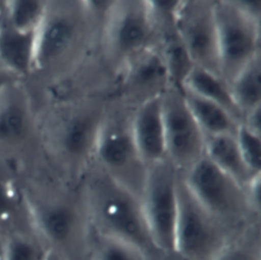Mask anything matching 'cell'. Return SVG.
<instances>
[{"label": "cell", "instance_id": "1", "mask_svg": "<svg viewBox=\"0 0 261 260\" xmlns=\"http://www.w3.org/2000/svg\"><path fill=\"white\" fill-rule=\"evenodd\" d=\"M109 103L110 98L102 95L51 103L40 138L57 177L77 184L90 167Z\"/></svg>", "mask_w": 261, "mask_h": 260}, {"label": "cell", "instance_id": "2", "mask_svg": "<svg viewBox=\"0 0 261 260\" xmlns=\"http://www.w3.org/2000/svg\"><path fill=\"white\" fill-rule=\"evenodd\" d=\"M101 28L84 1H49L35 34L34 73L47 86L69 77L98 49Z\"/></svg>", "mask_w": 261, "mask_h": 260}, {"label": "cell", "instance_id": "3", "mask_svg": "<svg viewBox=\"0 0 261 260\" xmlns=\"http://www.w3.org/2000/svg\"><path fill=\"white\" fill-rule=\"evenodd\" d=\"M29 219L49 250L87 260L91 225L79 183L57 176L22 193Z\"/></svg>", "mask_w": 261, "mask_h": 260}, {"label": "cell", "instance_id": "4", "mask_svg": "<svg viewBox=\"0 0 261 260\" xmlns=\"http://www.w3.org/2000/svg\"><path fill=\"white\" fill-rule=\"evenodd\" d=\"M79 187L92 230L130 244L150 259H161L138 196L93 164L81 176Z\"/></svg>", "mask_w": 261, "mask_h": 260}, {"label": "cell", "instance_id": "5", "mask_svg": "<svg viewBox=\"0 0 261 260\" xmlns=\"http://www.w3.org/2000/svg\"><path fill=\"white\" fill-rule=\"evenodd\" d=\"M132 110L110 100L94 150L92 164L141 199L148 171L135 145Z\"/></svg>", "mask_w": 261, "mask_h": 260}, {"label": "cell", "instance_id": "6", "mask_svg": "<svg viewBox=\"0 0 261 260\" xmlns=\"http://www.w3.org/2000/svg\"><path fill=\"white\" fill-rule=\"evenodd\" d=\"M179 175L199 203L234 233L260 223L249 205L245 187L205 155Z\"/></svg>", "mask_w": 261, "mask_h": 260}, {"label": "cell", "instance_id": "7", "mask_svg": "<svg viewBox=\"0 0 261 260\" xmlns=\"http://www.w3.org/2000/svg\"><path fill=\"white\" fill-rule=\"evenodd\" d=\"M147 0L113 1L98 42V52L115 74L133 58L158 44Z\"/></svg>", "mask_w": 261, "mask_h": 260}, {"label": "cell", "instance_id": "8", "mask_svg": "<svg viewBox=\"0 0 261 260\" xmlns=\"http://www.w3.org/2000/svg\"><path fill=\"white\" fill-rule=\"evenodd\" d=\"M236 235L199 203L178 173L173 249L190 260H214Z\"/></svg>", "mask_w": 261, "mask_h": 260}, {"label": "cell", "instance_id": "9", "mask_svg": "<svg viewBox=\"0 0 261 260\" xmlns=\"http://www.w3.org/2000/svg\"><path fill=\"white\" fill-rule=\"evenodd\" d=\"M141 203L158 250L161 253L172 250L178 207V171L167 159L148 166Z\"/></svg>", "mask_w": 261, "mask_h": 260}, {"label": "cell", "instance_id": "10", "mask_svg": "<svg viewBox=\"0 0 261 260\" xmlns=\"http://www.w3.org/2000/svg\"><path fill=\"white\" fill-rule=\"evenodd\" d=\"M221 76L229 81L261 55L260 23L241 12L232 0H213Z\"/></svg>", "mask_w": 261, "mask_h": 260}, {"label": "cell", "instance_id": "11", "mask_svg": "<svg viewBox=\"0 0 261 260\" xmlns=\"http://www.w3.org/2000/svg\"><path fill=\"white\" fill-rule=\"evenodd\" d=\"M166 159L181 173L204 156L205 135L191 113L180 88L161 95Z\"/></svg>", "mask_w": 261, "mask_h": 260}, {"label": "cell", "instance_id": "12", "mask_svg": "<svg viewBox=\"0 0 261 260\" xmlns=\"http://www.w3.org/2000/svg\"><path fill=\"white\" fill-rule=\"evenodd\" d=\"M170 86L166 64L156 45L129 60L115 74L110 99L133 110L143 102L161 96Z\"/></svg>", "mask_w": 261, "mask_h": 260}, {"label": "cell", "instance_id": "13", "mask_svg": "<svg viewBox=\"0 0 261 260\" xmlns=\"http://www.w3.org/2000/svg\"><path fill=\"white\" fill-rule=\"evenodd\" d=\"M175 30L193 63L221 75L213 0H181Z\"/></svg>", "mask_w": 261, "mask_h": 260}, {"label": "cell", "instance_id": "14", "mask_svg": "<svg viewBox=\"0 0 261 260\" xmlns=\"http://www.w3.org/2000/svg\"><path fill=\"white\" fill-rule=\"evenodd\" d=\"M129 125L137 150L147 166L166 159L161 96L133 109Z\"/></svg>", "mask_w": 261, "mask_h": 260}, {"label": "cell", "instance_id": "15", "mask_svg": "<svg viewBox=\"0 0 261 260\" xmlns=\"http://www.w3.org/2000/svg\"><path fill=\"white\" fill-rule=\"evenodd\" d=\"M16 84L0 94V144L23 143L34 126L31 106Z\"/></svg>", "mask_w": 261, "mask_h": 260}, {"label": "cell", "instance_id": "16", "mask_svg": "<svg viewBox=\"0 0 261 260\" xmlns=\"http://www.w3.org/2000/svg\"><path fill=\"white\" fill-rule=\"evenodd\" d=\"M35 34L7 24L0 30V66L18 80L33 74Z\"/></svg>", "mask_w": 261, "mask_h": 260}, {"label": "cell", "instance_id": "17", "mask_svg": "<svg viewBox=\"0 0 261 260\" xmlns=\"http://www.w3.org/2000/svg\"><path fill=\"white\" fill-rule=\"evenodd\" d=\"M204 155L243 187L261 174H253L240 152L234 135L205 136Z\"/></svg>", "mask_w": 261, "mask_h": 260}, {"label": "cell", "instance_id": "18", "mask_svg": "<svg viewBox=\"0 0 261 260\" xmlns=\"http://www.w3.org/2000/svg\"><path fill=\"white\" fill-rule=\"evenodd\" d=\"M181 89L220 105L240 123L243 121V115L232 99L228 83L221 75L194 65L187 75Z\"/></svg>", "mask_w": 261, "mask_h": 260}, {"label": "cell", "instance_id": "19", "mask_svg": "<svg viewBox=\"0 0 261 260\" xmlns=\"http://www.w3.org/2000/svg\"><path fill=\"white\" fill-rule=\"evenodd\" d=\"M186 103L205 136L234 135L240 122L220 105L181 89Z\"/></svg>", "mask_w": 261, "mask_h": 260}, {"label": "cell", "instance_id": "20", "mask_svg": "<svg viewBox=\"0 0 261 260\" xmlns=\"http://www.w3.org/2000/svg\"><path fill=\"white\" fill-rule=\"evenodd\" d=\"M49 248L32 225L28 213L5 231V260H44Z\"/></svg>", "mask_w": 261, "mask_h": 260}, {"label": "cell", "instance_id": "21", "mask_svg": "<svg viewBox=\"0 0 261 260\" xmlns=\"http://www.w3.org/2000/svg\"><path fill=\"white\" fill-rule=\"evenodd\" d=\"M228 86L243 118L248 112L261 107V55L244 66Z\"/></svg>", "mask_w": 261, "mask_h": 260}, {"label": "cell", "instance_id": "22", "mask_svg": "<svg viewBox=\"0 0 261 260\" xmlns=\"http://www.w3.org/2000/svg\"><path fill=\"white\" fill-rule=\"evenodd\" d=\"M158 38L157 46L166 64L171 85L181 89L187 75L195 64L178 37L175 28L161 32Z\"/></svg>", "mask_w": 261, "mask_h": 260}, {"label": "cell", "instance_id": "23", "mask_svg": "<svg viewBox=\"0 0 261 260\" xmlns=\"http://www.w3.org/2000/svg\"><path fill=\"white\" fill-rule=\"evenodd\" d=\"M92 229V228H91ZM140 249L120 240L91 230L87 260H148Z\"/></svg>", "mask_w": 261, "mask_h": 260}, {"label": "cell", "instance_id": "24", "mask_svg": "<svg viewBox=\"0 0 261 260\" xmlns=\"http://www.w3.org/2000/svg\"><path fill=\"white\" fill-rule=\"evenodd\" d=\"M48 3L43 0L7 1L6 24L19 32H36L46 15Z\"/></svg>", "mask_w": 261, "mask_h": 260}, {"label": "cell", "instance_id": "25", "mask_svg": "<svg viewBox=\"0 0 261 260\" xmlns=\"http://www.w3.org/2000/svg\"><path fill=\"white\" fill-rule=\"evenodd\" d=\"M261 224L238 232L214 260H261Z\"/></svg>", "mask_w": 261, "mask_h": 260}, {"label": "cell", "instance_id": "26", "mask_svg": "<svg viewBox=\"0 0 261 260\" xmlns=\"http://www.w3.org/2000/svg\"><path fill=\"white\" fill-rule=\"evenodd\" d=\"M234 137L249 170L255 175L261 174V134L240 123Z\"/></svg>", "mask_w": 261, "mask_h": 260}, {"label": "cell", "instance_id": "27", "mask_svg": "<svg viewBox=\"0 0 261 260\" xmlns=\"http://www.w3.org/2000/svg\"><path fill=\"white\" fill-rule=\"evenodd\" d=\"M24 207L22 193L19 198L11 186L0 180V228L4 232L25 215Z\"/></svg>", "mask_w": 261, "mask_h": 260}, {"label": "cell", "instance_id": "28", "mask_svg": "<svg viewBox=\"0 0 261 260\" xmlns=\"http://www.w3.org/2000/svg\"><path fill=\"white\" fill-rule=\"evenodd\" d=\"M236 7L256 22H261V0H232Z\"/></svg>", "mask_w": 261, "mask_h": 260}, {"label": "cell", "instance_id": "29", "mask_svg": "<svg viewBox=\"0 0 261 260\" xmlns=\"http://www.w3.org/2000/svg\"><path fill=\"white\" fill-rule=\"evenodd\" d=\"M260 119H261V107H258V108L248 112L244 116L243 121L241 123L245 124L246 126H248L249 128L255 131V132L261 134V122H260Z\"/></svg>", "mask_w": 261, "mask_h": 260}, {"label": "cell", "instance_id": "30", "mask_svg": "<svg viewBox=\"0 0 261 260\" xmlns=\"http://www.w3.org/2000/svg\"><path fill=\"white\" fill-rule=\"evenodd\" d=\"M18 79L0 66V94L10 86L18 83Z\"/></svg>", "mask_w": 261, "mask_h": 260}, {"label": "cell", "instance_id": "31", "mask_svg": "<svg viewBox=\"0 0 261 260\" xmlns=\"http://www.w3.org/2000/svg\"><path fill=\"white\" fill-rule=\"evenodd\" d=\"M161 260H190L188 257H186L180 252L176 251L175 249L166 251L162 253Z\"/></svg>", "mask_w": 261, "mask_h": 260}, {"label": "cell", "instance_id": "32", "mask_svg": "<svg viewBox=\"0 0 261 260\" xmlns=\"http://www.w3.org/2000/svg\"><path fill=\"white\" fill-rule=\"evenodd\" d=\"M7 16V1L0 0V30L6 24Z\"/></svg>", "mask_w": 261, "mask_h": 260}, {"label": "cell", "instance_id": "33", "mask_svg": "<svg viewBox=\"0 0 261 260\" xmlns=\"http://www.w3.org/2000/svg\"><path fill=\"white\" fill-rule=\"evenodd\" d=\"M44 260H69L68 258H66L65 256L55 252V251H52V250H49V252L47 253L46 257Z\"/></svg>", "mask_w": 261, "mask_h": 260}, {"label": "cell", "instance_id": "34", "mask_svg": "<svg viewBox=\"0 0 261 260\" xmlns=\"http://www.w3.org/2000/svg\"><path fill=\"white\" fill-rule=\"evenodd\" d=\"M0 260H5V232L0 228Z\"/></svg>", "mask_w": 261, "mask_h": 260}, {"label": "cell", "instance_id": "35", "mask_svg": "<svg viewBox=\"0 0 261 260\" xmlns=\"http://www.w3.org/2000/svg\"><path fill=\"white\" fill-rule=\"evenodd\" d=\"M148 260H153V259H148ZM158 260H161V259H158Z\"/></svg>", "mask_w": 261, "mask_h": 260}]
</instances>
